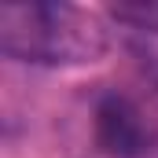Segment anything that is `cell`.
Segmentation results:
<instances>
[{
  "label": "cell",
  "instance_id": "2",
  "mask_svg": "<svg viewBox=\"0 0 158 158\" xmlns=\"http://www.w3.org/2000/svg\"><path fill=\"white\" fill-rule=\"evenodd\" d=\"M96 143L114 158H143L155 143V129L132 99L107 96L96 107Z\"/></svg>",
  "mask_w": 158,
  "mask_h": 158
},
{
  "label": "cell",
  "instance_id": "1",
  "mask_svg": "<svg viewBox=\"0 0 158 158\" xmlns=\"http://www.w3.org/2000/svg\"><path fill=\"white\" fill-rule=\"evenodd\" d=\"M0 52L7 59L44 66L96 63L107 52V26L99 15L74 4H4Z\"/></svg>",
  "mask_w": 158,
  "mask_h": 158
},
{
  "label": "cell",
  "instance_id": "3",
  "mask_svg": "<svg viewBox=\"0 0 158 158\" xmlns=\"http://www.w3.org/2000/svg\"><path fill=\"white\" fill-rule=\"evenodd\" d=\"M110 15L125 22V26H136V30H155L158 33V0H129V4H114Z\"/></svg>",
  "mask_w": 158,
  "mask_h": 158
}]
</instances>
